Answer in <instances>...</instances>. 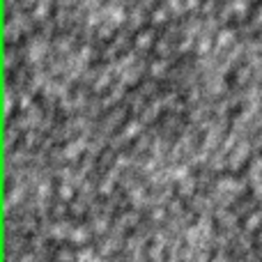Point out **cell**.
Here are the masks:
<instances>
[{
	"instance_id": "1",
	"label": "cell",
	"mask_w": 262,
	"mask_h": 262,
	"mask_svg": "<svg viewBox=\"0 0 262 262\" xmlns=\"http://www.w3.org/2000/svg\"><path fill=\"white\" fill-rule=\"evenodd\" d=\"M251 186H253L255 198H258L262 205V159H258V161L253 163V168H251Z\"/></svg>"
}]
</instances>
